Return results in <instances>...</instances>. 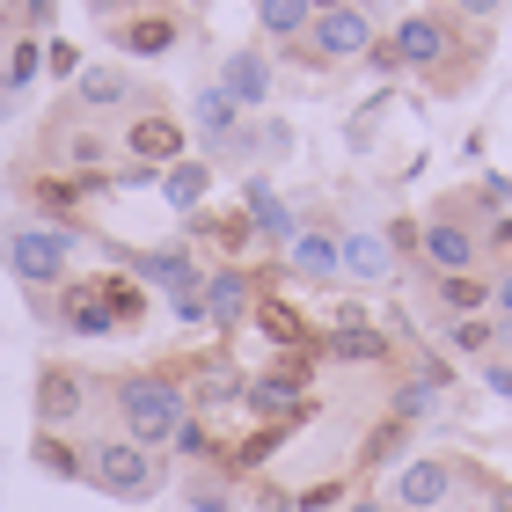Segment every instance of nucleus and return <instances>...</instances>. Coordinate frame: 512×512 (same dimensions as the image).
<instances>
[{
    "mask_svg": "<svg viewBox=\"0 0 512 512\" xmlns=\"http://www.w3.org/2000/svg\"><path fill=\"white\" fill-rule=\"evenodd\" d=\"M118 417H125V439L132 447H169L176 439V425L191 417V403H183V388L169 381V374H132V381H118Z\"/></svg>",
    "mask_w": 512,
    "mask_h": 512,
    "instance_id": "obj_1",
    "label": "nucleus"
},
{
    "mask_svg": "<svg viewBox=\"0 0 512 512\" xmlns=\"http://www.w3.org/2000/svg\"><path fill=\"white\" fill-rule=\"evenodd\" d=\"M0 249H8V271L22 278V286H66V264H74V227H30V220H15L8 235H0Z\"/></svg>",
    "mask_w": 512,
    "mask_h": 512,
    "instance_id": "obj_2",
    "label": "nucleus"
},
{
    "mask_svg": "<svg viewBox=\"0 0 512 512\" xmlns=\"http://www.w3.org/2000/svg\"><path fill=\"white\" fill-rule=\"evenodd\" d=\"M88 483L96 491H110V498H154L161 491V461L147 454V447H132V439H96L88 447Z\"/></svg>",
    "mask_w": 512,
    "mask_h": 512,
    "instance_id": "obj_3",
    "label": "nucleus"
},
{
    "mask_svg": "<svg viewBox=\"0 0 512 512\" xmlns=\"http://www.w3.org/2000/svg\"><path fill=\"white\" fill-rule=\"evenodd\" d=\"M447 498H454V461H403V476H395L403 512H439Z\"/></svg>",
    "mask_w": 512,
    "mask_h": 512,
    "instance_id": "obj_4",
    "label": "nucleus"
},
{
    "mask_svg": "<svg viewBox=\"0 0 512 512\" xmlns=\"http://www.w3.org/2000/svg\"><path fill=\"white\" fill-rule=\"evenodd\" d=\"M308 30H315V44H322V59H359V52H374V22H366V8H330V15H315Z\"/></svg>",
    "mask_w": 512,
    "mask_h": 512,
    "instance_id": "obj_5",
    "label": "nucleus"
},
{
    "mask_svg": "<svg viewBox=\"0 0 512 512\" xmlns=\"http://www.w3.org/2000/svg\"><path fill=\"white\" fill-rule=\"evenodd\" d=\"M132 271L147 278V286H161L169 300H183V293H205V271L191 264V249H139V256H132Z\"/></svg>",
    "mask_w": 512,
    "mask_h": 512,
    "instance_id": "obj_6",
    "label": "nucleus"
},
{
    "mask_svg": "<svg viewBox=\"0 0 512 512\" xmlns=\"http://www.w3.org/2000/svg\"><path fill=\"white\" fill-rule=\"evenodd\" d=\"M59 322L74 337H110V330H118L110 308H103V293H96V278H66V286H59Z\"/></svg>",
    "mask_w": 512,
    "mask_h": 512,
    "instance_id": "obj_7",
    "label": "nucleus"
},
{
    "mask_svg": "<svg viewBox=\"0 0 512 512\" xmlns=\"http://www.w3.org/2000/svg\"><path fill=\"white\" fill-rule=\"evenodd\" d=\"M417 249H425V264H432L439 278H454V271L476 264V235H469L461 220H432L425 235H417Z\"/></svg>",
    "mask_w": 512,
    "mask_h": 512,
    "instance_id": "obj_8",
    "label": "nucleus"
},
{
    "mask_svg": "<svg viewBox=\"0 0 512 512\" xmlns=\"http://www.w3.org/2000/svg\"><path fill=\"white\" fill-rule=\"evenodd\" d=\"M242 403H249L256 417H271V425H286V417H300V410H308V403H300V366H278V374L249 381V388H242Z\"/></svg>",
    "mask_w": 512,
    "mask_h": 512,
    "instance_id": "obj_9",
    "label": "nucleus"
},
{
    "mask_svg": "<svg viewBox=\"0 0 512 512\" xmlns=\"http://www.w3.org/2000/svg\"><path fill=\"white\" fill-rule=\"evenodd\" d=\"M388 52H395V66H439V52H447V15H410Z\"/></svg>",
    "mask_w": 512,
    "mask_h": 512,
    "instance_id": "obj_10",
    "label": "nucleus"
},
{
    "mask_svg": "<svg viewBox=\"0 0 512 512\" xmlns=\"http://www.w3.org/2000/svg\"><path fill=\"white\" fill-rule=\"evenodd\" d=\"M81 374H66V366H44L37 374V425L52 432V425H66V417H81Z\"/></svg>",
    "mask_w": 512,
    "mask_h": 512,
    "instance_id": "obj_11",
    "label": "nucleus"
},
{
    "mask_svg": "<svg viewBox=\"0 0 512 512\" xmlns=\"http://www.w3.org/2000/svg\"><path fill=\"white\" fill-rule=\"evenodd\" d=\"M125 147H132L139 161H154V169H161V161H176V154H183V125H176V118H161V110H154V118H132Z\"/></svg>",
    "mask_w": 512,
    "mask_h": 512,
    "instance_id": "obj_12",
    "label": "nucleus"
},
{
    "mask_svg": "<svg viewBox=\"0 0 512 512\" xmlns=\"http://www.w3.org/2000/svg\"><path fill=\"white\" fill-rule=\"evenodd\" d=\"M205 315H213V330H235L249 315V271H213L205 278Z\"/></svg>",
    "mask_w": 512,
    "mask_h": 512,
    "instance_id": "obj_13",
    "label": "nucleus"
},
{
    "mask_svg": "<svg viewBox=\"0 0 512 512\" xmlns=\"http://www.w3.org/2000/svg\"><path fill=\"white\" fill-rule=\"evenodd\" d=\"M293 271L300 278H337L344 271V242L322 235V227H315V235H293Z\"/></svg>",
    "mask_w": 512,
    "mask_h": 512,
    "instance_id": "obj_14",
    "label": "nucleus"
},
{
    "mask_svg": "<svg viewBox=\"0 0 512 512\" xmlns=\"http://www.w3.org/2000/svg\"><path fill=\"white\" fill-rule=\"evenodd\" d=\"M330 352H337V359H359V366H374V359H388V337L374 330V322L344 315L337 330H330Z\"/></svg>",
    "mask_w": 512,
    "mask_h": 512,
    "instance_id": "obj_15",
    "label": "nucleus"
},
{
    "mask_svg": "<svg viewBox=\"0 0 512 512\" xmlns=\"http://www.w3.org/2000/svg\"><path fill=\"white\" fill-rule=\"evenodd\" d=\"M30 461H37L44 476H59V483H81V476H88V454L74 447V439H59V432H37Z\"/></svg>",
    "mask_w": 512,
    "mask_h": 512,
    "instance_id": "obj_16",
    "label": "nucleus"
},
{
    "mask_svg": "<svg viewBox=\"0 0 512 512\" xmlns=\"http://www.w3.org/2000/svg\"><path fill=\"white\" fill-rule=\"evenodd\" d=\"M118 44H125L132 59H161V52L176 44V15H139V22H125V30H118Z\"/></svg>",
    "mask_w": 512,
    "mask_h": 512,
    "instance_id": "obj_17",
    "label": "nucleus"
},
{
    "mask_svg": "<svg viewBox=\"0 0 512 512\" xmlns=\"http://www.w3.org/2000/svg\"><path fill=\"white\" fill-rule=\"evenodd\" d=\"M96 293H103V308H110V322H118V330H139V315H147V293H139L125 271H103Z\"/></svg>",
    "mask_w": 512,
    "mask_h": 512,
    "instance_id": "obj_18",
    "label": "nucleus"
},
{
    "mask_svg": "<svg viewBox=\"0 0 512 512\" xmlns=\"http://www.w3.org/2000/svg\"><path fill=\"white\" fill-rule=\"evenodd\" d=\"M227 96H235V103H264L271 96V66L264 59H256V52H235V59H227Z\"/></svg>",
    "mask_w": 512,
    "mask_h": 512,
    "instance_id": "obj_19",
    "label": "nucleus"
},
{
    "mask_svg": "<svg viewBox=\"0 0 512 512\" xmlns=\"http://www.w3.org/2000/svg\"><path fill=\"white\" fill-rule=\"evenodd\" d=\"M344 271L374 286V278H388V271H395V256H388V242H381V235H344Z\"/></svg>",
    "mask_w": 512,
    "mask_h": 512,
    "instance_id": "obj_20",
    "label": "nucleus"
},
{
    "mask_svg": "<svg viewBox=\"0 0 512 512\" xmlns=\"http://www.w3.org/2000/svg\"><path fill=\"white\" fill-rule=\"evenodd\" d=\"M205 183H213V169H205V161H176V169L161 176V198H169L176 213H191V205L205 198Z\"/></svg>",
    "mask_w": 512,
    "mask_h": 512,
    "instance_id": "obj_21",
    "label": "nucleus"
},
{
    "mask_svg": "<svg viewBox=\"0 0 512 512\" xmlns=\"http://www.w3.org/2000/svg\"><path fill=\"white\" fill-rule=\"evenodd\" d=\"M249 227H256V235H271V242H286V235H293V213L264 191V183H249Z\"/></svg>",
    "mask_w": 512,
    "mask_h": 512,
    "instance_id": "obj_22",
    "label": "nucleus"
},
{
    "mask_svg": "<svg viewBox=\"0 0 512 512\" xmlns=\"http://www.w3.org/2000/svg\"><path fill=\"white\" fill-rule=\"evenodd\" d=\"M125 96H132V88H125L118 66H88V74H81V103L88 110H118Z\"/></svg>",
    "mask_w": 512,
    "mask_h": 512,
    "instance_id": "obj_23",
    "label": "nucleus"
},
{
    "mask_svg": "<svg viewBox=\"0 0 512 512\" xmlns=\"http://www.w3.org/2000/svg\"><path fill=\"white\" fill-rule=\"evenodd\" d=\"M256 22H264L271 37H293V30L315 22V8H308V0H256Z\"/></svg>",
    "mask_w": 512,
    "mask_h": 512,
    "instance_id": "obj_24",
    "label": "nucleus"
},
{
    "mask_svg": "<svg viewBox=\"0 0 512 512\" xmlns=\"http://www.w3.org/2000/svg\"><path fill=\"white\" fill-rule=\"evenodd\" d=\"M256 322H264V337H271V344H293V352L308 344V322H300L286 300H264V308H256Z\"/></svg>",
    "mask_w": 512,
    "mask_h": 512,
    "instance_id": "obj_25",
    "label": "nucleus"
},
{
    "mask_svg": "<svg viewBox=\"0 0 512 512\" xmlns=\"http://www.w3.org/2000/svg\"><path fill=\"white\" fill-rule=\"evenodd\" d=\"M439 300H447L454 322H461V315H476L483 300H491V286H483V278H469V271H454V278H439Z\"/></svg>",
    "mask_w": 512,
    "mask_h": 512,
    "instance_id": "obj_26",
    "label": "nucleus"
},
{
    "mask_svg": "<svg viewBox=\"0 0 512 512\" xmlns=\"http://www.w3.org/2000/svg\"><path fill=\"white\" fill-rule=\"evenodd\" d=\"M235 96H227V88H205V96H198V125L205 132H213V139H227V132H235Z\"/></svg>",
    "mask_w": 512,
    "mask_h": 512,
    "instance_id": "obj_27",
    "label": "nucleus"
},
{
    "mask_svg": "<svg viewBox=\"0 0 512 512\" xmlns=\"http://www.w3.org/2000/svg\"><path fill=\"white\" fill-rule=\"evenodd\" d=\"M447 344H454V352H491V344H498V322H483V315H461L454 330H447Z\"/></svg>",
    "mask_w": 512,
    "mask_h": 512,
    "instance_id": "obj_28",
    "label": "nucleus"
},
{
    "mask_svg": "<svg viewBox=\"0 0 512 512\" xmlns=\"http://www.w3.org/2000/svg\"><path fill=\"white\" fill-rule=\"evenodd\" d=\"M278 439H286V425H264L256 439H242V447L227 454V469H256V461H271V454H278Z\"/></svg>",
    "mask_w": 512,
    "mask_h": 512,
    "instance_id": "obj_29",
    "label": "nucleus"
},
{
    "mask_svg": "<svg viewBox=\"0 0 512 512\" xmlns=\"http://www.w3.org/2000/svg\"><path fill=\"white\" fill-rule=\"evenodd\" d=\"M432 403H439L432 381H403V388H395V403H388V417H403V425H410V417H425Z\"/></svg>",
    "mask_w": 512,
    "mask_h": 512,
    "instance_id": "obj_30",
    "label": "nucleus"
},
{
    "mask_svg": "<svg viewBox=\"0 0 512 512\" xmlns=\"http://www.w3.org/2000/svg\"><path fill=\"white\" fill-rule=\"evenodd\" d=\"M403 417H388V425H374V439H366V469H381V461H395V454H403Z\"/></svg>",
    "mask_w": 512,
    "mask_h": 512,
    "instance_id": "obj_31",
    "label": "nucleus"
},
{
    "mask_svg": "<svg viewBox=\"0 0 512 512\" xmlns=\"http://www.w3.org/2000/svg\"><path fill=\"white\" fill-rule=\"evenodd\" d=\"M37 66H44V52H37L30 37H22V44H15V59H8V96H15V88H30V81H37Z\"/></svg>",
    "mask_w": 512,
    "mask_h": 512,
    "instance_id": "obj_32",
    "label": "nucleus"
},
{
    "mask_svg": "<svg viewBox=\"0 0 512 512\" xmlns=\"http://www.w3.org/2000/svg\"><path fill=\"white\" fill-rule=\"evenodd\" d=\"M213 447H220V439H213V432H205V425H198V417H183V425H176V454H191V461H205V454H213Z\"/></svg>",
    "mask_w": 512,
    "mask_h": 512,
    "instance_id": "obj_33",
    "label": "nucleus"
},
{
    "mask_svg": "<svg viewBox=\"0 0 512 512\" xmlns=\"http://www.w3.org/2000/svg\"><path fill=\"white\" fill-rule=\"evenodd\" d=\"M103 154H110L103 139H96V132H81V139H66V154H59V161H74V169H96Z\"/></svg>",
    "mask_w": 512,
    "mask_h": 512,
    "instance_id": "obj_34",
    "label": "nucleus"
},
{
    "mask_svg": "<svg viewBox=\"0 0 512 512\" xmlns=\"http://www.w3.org/2000/svg\"><path fill=\"white\" fill-rule=\"evenodd\" d=\"M337 498H344V483H315V491H300V498H293V512H330Z\"/></svg>",
    "mask_w": 512,
    "mask_h": 512,
    "instance_id": "obj_35",
    "label": "nucleus"
},
{
    "mask_svg": "<svg viewBox=\"0 0 512 512\" xmlns=\"http://www.w3.org/2000/svg\"><path fill=\"white\" fill-rule=\"evenodd\" d=\"M191 505H198V512H235V498H227V491H213V483H198V491H191Z\"/></svg>",
    "mask_w": 512,
    "mask_h": 512,
    "instance_id": "obj_36",
    "label": "nucleus"
},
{
    "mask_svg": "<svg viewBox=\"0 0 512 512\" xmlns=\"http://www.w3.org/2000/svg\"><path fill=\"white\" fill-rule=\"evenodd\" d=\"M491 300H498V322H512V271H505L498 286H491Z\"/></svg>",
    "mask_w": 512,
    "mask_h": 512,
    "instance_id": "obj_37",
    "label": "nucleus"
},
{
    "mask_svg": "<svg viewBox=\"0 0 512 512\" xmlns=\"http://www.w3.org/2000/svg\"><path fill=\"white\" fill-rule=\"evenodd\" d=\"M483 381H491V388L505 395V403H512V366H491V374H483Z\"/></svg>",
    "mask_w": 512,
    "mask_h": 512,
    "instance_id": "obj_38",
    "label": "nucleus"
},
{
    "mask_svg": "<svg viewBox=\"0 0 512 512\" xmlns=\"http://www.w3.org/2000/svg\"><path fill=\"white\" fill-rule=\"evenodd\" d=\"M454 8H469V15H498L505 0H454Z\"/></svg>",
    "mask_w": 512,
    "mask_h": 512,
    "instance_id": "obj_39",
    "label": "nucleus"
},
{
    "mask_svg": "<svg viewBox=\"0 0 512 512\" xmlns=\"http://www.w3.org/2000/svg\"><path fill=\"white\" fill-rule=\"evenodd\" d=\"M308 8H322V15H330V8H352V0H308Z\"/></svg>",
    "mask_w": 512,
    "mask_h": 512,
    "instance_id": "obj_40",
    "label": "nucleus"
},
{
    "mask_svg": "<svg viewBox=\"0 0 512 512\" xmlns=\"http://www.w3.org/2000/svg\"><path fill=\"white\" fill-rule=\"evenodd\" d=\"M498 249H512V220H498Z\"/></svg>",
    "mask_w": 512,
    "mask_h": 512,
    "instance_id": "obj_41",
    "label": "nucleus"
},
{
    "mask_svg": "<svg viewBox=\"0 0 512 512\" xmlns=\"http://www.w3.org/2000/svg\"><path fill=\"white\" fill-rule=\"evenodd\" d=\"M96 8H139V0H96Z\"/></svg>",
    "mask_w": 512,
    "mask_h": 512,
    "instance_id": "obj_42",
    "label": "nucleus"
},
{
    "mask_svg": "<svg viewBox=\"0 0 512 512\" xmlns=\"http://www.w3.org/2000/svg\"><path fill=\"white\" fill-rule=\"evenodd\" d=\"M352 512H388V505H374V498H366V505H352Z\"/></svg>",
    "mask_w": 512,
    "mask_h": 512,
    "instance_id": "obj_43",
    "label": "nucleus"
}]
</instances>
